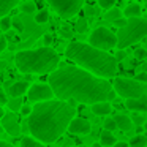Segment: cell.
<instances>
[{
    "label": "cell",
    "instance_id": "obj_1",
    "mask_svg": "<svg viewBox=\"0 0 147 147\" xmlns=\"http://www.w3.org/2000/svg\"><path fill=\"white\" fill-rule=\"evenodd\" d=\"M54 95L60 101H78L82 105H96L108 101L112 92L109 81L93 76L79 67H60L48 76Z\"/></svg>",
    "mask_w": 147,
    "mask_h": 147
},
{
    "label": "cell",
    "instance_id": "obj_2",
    "mask_svg": "<svg viewBox=\"0 0 147 147\" xmlns=\"http://www.w3.org/2000/svg\"><path fill=\"white\" fill-rule=\"evenodd\" d=\"M74 114L76 109L73 105L57 98L36 103L32 108V114L27 117V130L41 144L55 142L68 130Z\"/></svg>",
    "mask_w": 147,
    "mask_h": 147
},
{
    "label": "cell",
    "instance_id": "obj_3",
    "mask_svg": "<svg viewBox=\"0 0 147 147\" xmlns=\"http://www.w3.org/2000/svg\"><path fill=\"white\" fill-rule=\"evenodd\" d=\"M67 57L73 60L79 68L92 73L93 76L108 81L117 73V60L114 55L81 41H73L67 46Z\"/></svg>",
    "mask_w": 147,
    "mask_h": 147
},
{
    "label": "cell",
    "instance_id": "obj_4",
    "mask_svg": "<svg viewBox=\"0 0 147 147\" xmlns=\"http://www.w3.org/2000/svg\"><path fill=\"white\" fill-rule=\"evenodd\" d=\"M16 67L21 73L27 74H48L54 73L59 67V54L51 48H38L30 51H19L14 55Z\"/></svg>",
    "mask_w": 147,
    "mask_h": 147
},
{
    "label": "cell",
    "instance_id": "obj_5",
    "mask_svg": "<svg viewBox=\"0 0 147 147\" xmlns=\"http://www.w3.org/2000/svg\"><path fill=\"white\" fill-rule=\"evenodd\" d=\"M146 36H147V19H142V18L128 19L127 26L123 29H119V32H117L119 51H123L128 46L136 45V43H139Z\"/></svg>",
    "mask_w": 147,
    "mask_h": 147
},
{
    "label": "cell",
    "instance_id": "obj_6",
    "mask_svg": "<svg viewBox=\"0 0 147 147\" xmlns=\"http://www.w3.org/2000/svg\"><path fill=\"white\" fill-rule=\"evenodd\" d=\"M112 89L119 96L125 100H134L146 96L147 93V84L138 82L136 79H128V78H115Z\"/></svg>",
    "mask_w": 147,
    "mask_h": 147
},
{
    "label": "cell",
    "instance_id": "obj_7",
    "mask_svg": "<svg viewBox=\"0 0 147 147\" xmlns=\"http://www.w3.org/2000/svg\"><path fill=\"white\" fill-rule=\"evenodd\" d=\"M89 45L106 52L108 49L117 48V35L106 27H96L89 36Z\"/></svg>",
    "mask_w": 147,
    "mask_h": 147
},
{
    "label": "cell",
    "instance_id": "obj_8",
    "mask_svg": "<svg viewBox=\"0 0 147 147\" xmlns=\"http://www.w3.org/2000/svg\"><path fill=\"white\" fill-rule=\"evenodd\" d=\"M49 7L62 19H71L74 14L81 11L84 3L82 0H49Z\"/></svg>",
    "mask_w": 147,
    "mask_h": 147
},
{
    "label": "cell",
    "instance_id": "obj_9",
    "mask_svg": "<svg viewBox=\"0 0 147 147\" xmlns=\"http://www.w3.org/2000/svg\"><path fill=\"white\" fill-rule=\"evenodd\" d=\"M27 96H29L30 101L35 103H45V101H51L54 100V92H52L51 86L49 84H43V82H36L32 84L27 92Z\"/></svg>",
    "mask_w": 147,
    "mask_h": 147
},
{
    "label": "cell",
    "instance_id": "obj_10",
    "mask_svg": "<svg viewBox=\"0 0 147 147\" xmlns=\"http://www.w3.org/2000/svg\"><path fill=\"white\" fill-rule=\"evenodd\" d=\"M2 127H3V131H7L10 136H19L21 134V125H19V119H18V114L14 112H10V114H5L3 119H2Z\"/></svg>",
    "mask_w": 147,
    "mask_h": 147
},
{
    "label": "cell",
    "instance_id": "obj_11",
    "mask_svg": "<svg viewBox=\"0 0 147 147\" xmlns=\"http://www.w3.org/2000/svg\"><path fill=\"white\" fill-rule=\"evenodd\" d=\"M90 130H92L90 122L84 117H74L68 127V131L73 134H89Z\"/></svg>",
    "mask_w": 147,
    "mask_h": 147
},
{
    "label": "cell",
    "instance_id": "obj_12",
    "mask_svg": "<svg viewBox=\"0 0 147 147\" xmlns=\"http://www.w3.org/2000/svg\"><path fill=\"white\" fill-rule=\"evenodd\" d=\"M30 86L27 81H18V82H13L10 87H8V95L11 98H21L22 95H26L29 92Z\"/></svg>",
    "mask_w": 147,
    "mask_h": 147
},
{
    "label": "cell",
    "instance_id": "obj_13",
    "mask_svg": "<svg viewBox=\"0 0 147 147\" xmlns=\"http://www.w3.org/2000/svg\"><path fill=\"white\" fill-rule=\"evenodd\" d=\"M125 108L134 112H147V95L134 100H125Z\"/></svg>",
    "mask_w": 147,
    "mask_h": 147
},
{
    "label": "cell",
    "instance_id": "obj_14",
    "mask_svg": "<svg viewBox=\"0 0 147 147\" xmlns=\"http://www.w3.org/2000/svg\"><path fill=\"white\" fill-rule=\"evenodd\" d=\"M114 120H115L117 128L122 130V131H130L131 128H133V120H131L128 115H125V114H115Z\"/></svg>",
    "mask_w": 147,
    "mask_h": 147
},
{
    "label": "cell",
    "instance_id": "obj_15",
    "mask_svg": "<svg viewBox=\"0 0 147 147\" xmlns=\"http://www.w3.org/2000/svg\"><path fill=\"white\" fill-rule=\"evenodd\" d=\"M92 112L95 115H100V117H106L112 112V106L109 101H103V103H96V105L92 106Z\"/></svg>",
    "mask_w": 147,
    "mask_h": 147
},
{
    "label": "cell",
    "instance_id": "obj_16",
    "mask_svg": "<svg viewBox=\"0 0 147 147\" xmlns=\"http://www.w3.org/2000/svg\"><path fill=\"white\" fill-rule=\"evenodd\" d=\"M123 13V16L127 18V19H134V18H139L141 14V5L139 3H130L125 7V10L122 11Z\"/></svg>",
    "mask_w": 147,
    "mask_h": 147
},
{
    "label": "cell",
    "instance_id": "obj_17",
    "mask_svg": "<svg viewBox=\"0 0 147 147\" xmlns=\"http://www.w3.org/2000/svg\"><path fill=\"white\" fill-rule=\"evenodd\" d=\"M16 7L18 0H0V18H7V14Z\"/></svg>",
    "mask_w": 147,
    "mask_h": 147
},
{
    "label": "cell",
    "instance_id": "obj_18",
    "mask_svg": "<svg viewBox=\"0 0 147 147\" xmlns=\"http://www.w3.org/2000/svg\"><path fill=\"white\" fill-rule=\"evenodd\" d=\"M100 144L101 146H106V147H114L115 144H117V138L114 136V133H111V131H103L101 134H100Z\"/></svg>",
    "mask_w": 147,
    "mask_h": 147
},
{
    "label": "cell",
    "instance_id": "obj_19",
    "mask_svg": "<svg viewBox=\"0 0 147 147\" xmlns=\"http://www.w3.org/2000/svg\"><path fill=\"white\" fill-rule=\"evenodd\" d=\"M19 147H46V146H45V144H41L40 141H36L35 138L26 136V138H22V139H21Z\"/></svg>",
    "mask_w": 147,
    "mask_h": 147
},
{
    "label": "cell",
    "instance_id": "obj_20",
    "mask_svg": "<svg viewBox=\"0 0 147 147\" xmlns=\"http://www.w3.org/2000/svg\"><path fill=\"white\" fill-rule=\"evenodd\" d=\"M122 11L119 10V8H112V10H109V11H106V14H105V19L106 21H111V22H115V21H119V19H122Z\"/></svg>",
    "mask_w": 147,
    "mask_h": 147
},
{
    "label": "cell",
    "instance_id": "obj_21",
    "mask_svg": "<svg viewBox=\"0 0 147 147\" xmlns=\"http://www.w3.org/2000/svg\"><path fill=\"white\" fill-rule=\"evenodd\" d=\"M146 144H147V139L144 134H136L130 141V147H146Z\"/></svg>",
    "mask_w": 147,
    "mask_h": 147
},
{
    "label": "cell",
    "instance_id": "obj_22",
    "mask_svg": "<svg viewBox=\"0 0 147 147\" xmlns=\"http://www.w3.org/2000/svg\"><path fill=\"white\" fill-rule=\"evenodd\" d=\"M7 106L10 108L11 112H18V111H21V108H22V100L21 98H10Z\"/></svg>",
    "mask_w": 147,
    "mask_h": 147
},
{
    "label": "cell",
    "instance_id": "obj_23",
    "mask_svg": "<svg viewBox=\"0 0 147 147\" xmlns=\"http://www.w3.org/2000/svg\"><path fill=\"white\" fill-rule=\"evenodd\" d=\"M21 11L26 14L36 13V3L35 2H24V3H21Z\"/></svg>",
    "mask_w": 147,
    "mask_h": 147
},
{
    "label": "cell",
    "instance_id": "obj_24",
    "mask_svg": "<svg viewBox=\"0 0 147 147\" xmlns=\"http://www.w3.org/2000/svg\"><path fill=\"white\" fill-rule=\"evenodd\" d=\"M49 21V11L48 10H40L35 13V22L36 24H46Z\"/></svg>",
    "mask_w": 147,
    "mask_h": 147
},
{
    "label": "cell",
    "instance_id": "obj_25",
    "mask_svg": "<svg viewBox=\"0 0 147 147\" xmlns=\"http://www.w3.org/2000/svg\"><path fill=\"white\" fill-rule=\"evenodd\" d=\"M103 127H105V130L106 131H114V130H117V125H115V120H114V117H106V120H105V123H103Z\"/></svg>",
    "mask_w": 147,
    "mask_h": 147
},
{
    "label": "cell",
    "instance_id": "obj_26",
    "mask_svg": "<svg viewBox=\"0 0 147 147\" xmlns=\"http://www.w3.org/2000/svg\"><path fill=\"white\" fill-rule=\"evenodd\" d=\"M11 24H13V21H11V18H2L0 19V30H3V32H7V30L11 29Z\"/></svg>",
    "mask_w": 147,
    "mask_h": 147
},
{
    "label": "cell",
    "instance_id": "obj_27",
    "mask_svg": "<svg viewBox=\"0 0 147 147\" xmlns=\"http://www.w3.org/2000/svg\"><path fill=\"white\" fill-rule=\"evenodd\" d=\"M98 7L106 10V11H109L114 8V0H98Z\"/></svg>",
    "mask_w": 147,
    "mask_h": 147
},
{
    "label": "cell",
    "instance_id": "obj_28",
    "mask_svg": "<svg viewBox=\"0 0 147 147\" xmlns=\"http://www.w3.org/2000/svg\"><path fill=\"white\" fill-rule=\"evenodd\" d=\"M86 30H87V19L86 18H81V19L76 22V32L84 33Z\"/></svg>",
    "mask_w": 147,
    "mask_h": 147
},
{
    "label": "cell",
    "instance_id": "obj_29",
    "mask_svg": "<svg viewBox=\"0 0 147 147\" xmlns=\"http://www.w3.org/2000/svg\"><path fill=\"white\" fill-rule=\"evenodd\" d=\"M5 105H8V96H7V92L0 87V106L3 108Z\"/></svg>",
    "mask_w": 147,
    "mask_h": 147
},
{
    "label": "cell",
    "instance_id": "obj_30",
    "mask_svg": "<svg viewBox=\"0 0 147 147\" xmlns=\"http://www.w3.org/2000/svg\"><path fill=\"white\" fill-rule=\"evenodd\" d=\"M144 123H146V120H144L142 115H136V117L133 119V125H136V128L144 127Z\"/></svg>",
    "mask_w": 147,
    "mask_h": 147
},
{
    "label": "cell",
    "instance_id": "obj_31",
    "mask_svg": "<svg viewBox=\"0 0 147 147\" xmlns=\"http://www.w3.org/2000/svg\"><path fill=\"white\" fill-rule=\"evenodd\" d=\"M134 57L139 59V60H142V59L147 57V51L146 49H138V51H134Z\"/></svg>",
    "mask_w": 147,
    "mask_h": 147
},
{
    "label": "cell",
    "instance_id": "obj_32",
    "mask_svg": "<svg viewBox=\"0 0 147 147\" xmlns=\"http://www.w3.org/2000/svg\"><path fill=\"white\" fill-rule=\"evenodd\" d=\"M86 13H87V16H96V14H98V8H93V7H90V5H87Z\"/></svg>",
    "mask_w": 147,
    "mask_h": 147
},
{
    "label": "cell",
    "instance_id": "obj_33",
    "mask_svg": "<svg viewBox=\"0 0 147 147\" xmlns=\"http://www.w3.org/2000/svg\"><path fill=\"white\" fill-rule=\"evenodd\" d=\"M134 79H136L138 82L147 84V74H146V73H139V74H136V78H134Z\"/></svg>",
    "mask_w": 147,
    "mask_h": 147
},
{
    "label": "cell",
    "instance_id": "obj_34",
    "mask_svg": "<svg viewBox=\"0 0 147 147\" xmlns=\"http://www.w3.org/2000/svg\"><path fill=\"white\" fill-rule=\"evenodd\" d=\"M43 43H45V48H49L52 43V36L51 35H45L43 36Z\"/></svg>",
    "mask_w": 147,
    "mask_h": 147
},
{
    "label": "cell",
    "instance_id": "obj_35",
    "mask_svg": "<svg viewBox=\"0 0 147 147\" xmlns=\"http://www.w3.org/2000/svg\"><path fill=\"white\" fill-rule=\"evenodd\" d=\"M21 112H22L24 115H27V117H29V115L32 114V108H30V106H22V108H21Z\"/></svg>",
    "mask_w": 147,
    "mask_h": 147
},
{
    "label": "cell",
    "instance_id": "obj_36",
    "mask_svg": "<svg viewBox=\"0 0 147 147\" xmlns=\"http://www.w3.org/2000/svg\"><path fill=\"white\" fill-rule=\"evenodd\" d=\"M127 22H128V19H119V21H115V26L119 27V29H123L125 26H127Z\"/></svg>",
    "mask_w": 147,
    "mask_h": 147
},
{
    "label": "cell",
    "instance_id": "obj_37",
    "mask_svg": "<svg viewBox=\"0 0 147 147\" xmlns=\"http://www.w3.org/2000/svg\"><path fill=\"white\" fill-rule=\"evenodd\" d=\"M7 49V38L5 36H0V52Z\"/></svg>",
    "mask_w": 147,
    "mask_h": 147
},
{
    "label": "cell",
    "instance_id": "obj_38",
    "mask_svg": "<svg viewBox=\"0 0 147 147\" xmlns=\"http://www.w3.org/2000/svg\"><path fill=\"white\" fill-rule=\"evenodd\" d=\"M125 59V51H117L115 52V60H122Z\"/></svg>",
    "mask_w": 147,
    "mask_h": 147
},
{
    "label": "cell",
    "instance_id": "obj_39",
    "mask_svg": "<svg viewBox=\"0 0 147 147\" xmlns=\"http://www.w3.org/2000/svg\"><path fill=\"white\" fill-rule=\"evenodd\" d=\"M114 147H130V144L125 142V141H117V144H115Z\"/></svg>",
    "mask_w": 147,
    "mask_h": 147
},
{
    "label": "cell",
    "instance_id": "obj_40",
    "mask_svg": "<svg viewBox=\"0 0 147 147\" xmlns=\"http://www.w3.org/2000/svg\"><path fill=\"white\" fill-rule=\"evenodd\" d=\"M115 95H117V93L114 92V89H112V92H111V93H109V95H108V101H112V100L115 98Z\"/></svg>",
    "mask_w": 147,
    "mask_h": 147
},
{
    "label": "cell",
    "instance_id": "obj_41",
    "mask_svg": "<svg viewBox=\"0 0 147 147\" xmlns=\"http://www.w3.org/2000/svg\"><path fill=\"white\" fill-rule=\"evenodd\" d=\"M141 73H146L147 74V62H144V63L141 65Z\"/></svg>",
    "mask_w": 147,
    "mask_h": 147
},
{
    "label": "cell",
    "instance_id": "obj_42",
    "mask_svg": "<svg viewBox=\"0 0 147 147\" xmlns=\"http://www.w3.org/2000/svg\"><path fill=\"white\" fill-rule=\"evenodd\" d=\"M0 147H14V146H11L10 142H5V141H0Z\"/></svg>",
    "mask_w": 147,
    "mask_h": 147
},
{
    "label": "cell",
    "instance_id": "obj_43",
    "mask_svg": "<svg viewBox=\"0 0 147 147\" xmlns=\"http://www.w3.org/2000/svg\"><path fill=\"white\" fill-rule=\"evenodd\" d=\"M3 115H5V111H3V108H2V106H0V120H2V119H3Z\"/></svg>",
    "mask_w": 147,
    "mask_h": 147
},
{
    "label": "cell",
    "instance_id": "obj_44",
    "mask_svg": "<svg viewBox=\"0 0 147 147\" xmlns=\"http://www.w3.org/2000/svg\"><path fill=\"white\" fill-rule=\"evenodd\" d=\"M142 128H144V130L147 131V120H146V123H144V127H142Z\"/></svg>",
    "mask_w": 147,
    "mask_h": 147
},
{
    "label": "cell",
    "instance_id": "obj_45",
    "mask_svg": "<svg viewBox=\"0 0 147 147\" xmlns=\"http://www.w3.org/2000/svg\"><path fill=\"white\" fill-rule=\"evenodd\" d=\"M2 131H3V127H2V125H0V133H2Z\"/></svg>",
    "mask_w": 147,
    "mask_h": 147
},
{
    "label": "cell",
    "instance_id": "obj_46",
    "mask_svg": "<svg viewBox=\"0 0 147 147\" xmlns=\"http://www.w3.org/2000/svg\"><path fill=\"white\" fill-rule=\"evenodd\" d=\"M144 136H146V139H147V131H146V134H144Z\"/></svg>",
    "mask_w": 147,
    "mask_h": 147
}]
</instances>
